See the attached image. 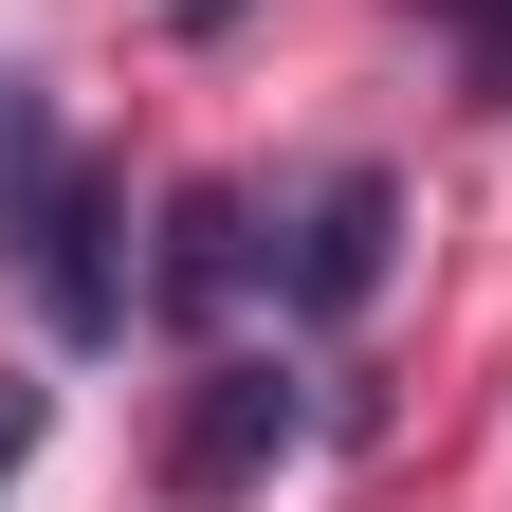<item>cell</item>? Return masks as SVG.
<instances>
[{
  "instance_id": "obj_1",
  "label": "cell",
  "mask_w": 512,
  "mask_h": 512,
  "mask_svg": "<svg viewBox=\"0 0 512 512\" xmlns=\"http://www.w3.org/2000/svg\"><path fill=\"white\" fill-rule=\"evenodd\" d=\"M0 165H19V275H37V311H55V348H110V330H128L110 202L55 165V128H37V110H0Z\"/></svg>"
},
{
  "instance_id": "obj_2",
  "label": "cell",
  "mask_w": 512,
  "mask_h": 512,
  "mask_svg": "<svg viewBox=\"0 0 512 512\" xmlns=\"http://www.w3.org/2000/svg\"><path fill=\"white\" fill-rule=\"evenodd\" d=\"M293 439H311V384H293V366H202V384H183L165 476H183V494H256Z\"/></svg>"
},
{
  "instance_id": "obj_3",
  "label": "cell",
  "mask_w": 512,
  "mask_h": 512,
  "mask_svg": "<svg viewBox=\"0 0 512 512\" xmlns=\"http://www.w3.org/2000/svg\"><path fill=\"white\" fill-rule=\"evenodd\" d=\"M384 238H403V183H384V165H330L311 220H293V311H366L384 293Z\"/></svg>"
},
{
  "instance_id": "obj_4",
  "label": "cell",
  "mask_w": 512,
  "mask_h": 512,
  "mask_svg": "<svg viewBox=\"0 0 512 512\" xmlns=\"http://www.w3.org/2000/svg\"><path fill=\"white\" fill-rule=\"evenodd\" d=\"M238 275H256L238 202H220V183H183V202H165V256H147V293H165V311H220Z\"/></svg>"
},
{
  "instance_id": "obj_5",
  "label": "cell",
  "mask_w": 512,
  "mask_h": 512,
  "mask_svg": "<svg viewBox=\"0 0 512 512\" xmlns=\"http://www.w3.org/2000/svg\"><path fill=\"white\" fill-rule=\"evenodd\" d=\"M458 37H476V55H512V0H458Z\"/></svg>"
},
{
  "instance_id": "obj_6",
  "label": "cell",
  "mask_w": 512,
  "mask_h": 512,
  "mask_svg": "<svg viewBox=\"0 0 512 512\" xmlns=\"http://www.w3.org/2000/svg\"><path fill=\"white\" fill-rule=\"evenodd\" d=\"M183 19H238V0H183Z\"/></svg>"
}]
</instances>
